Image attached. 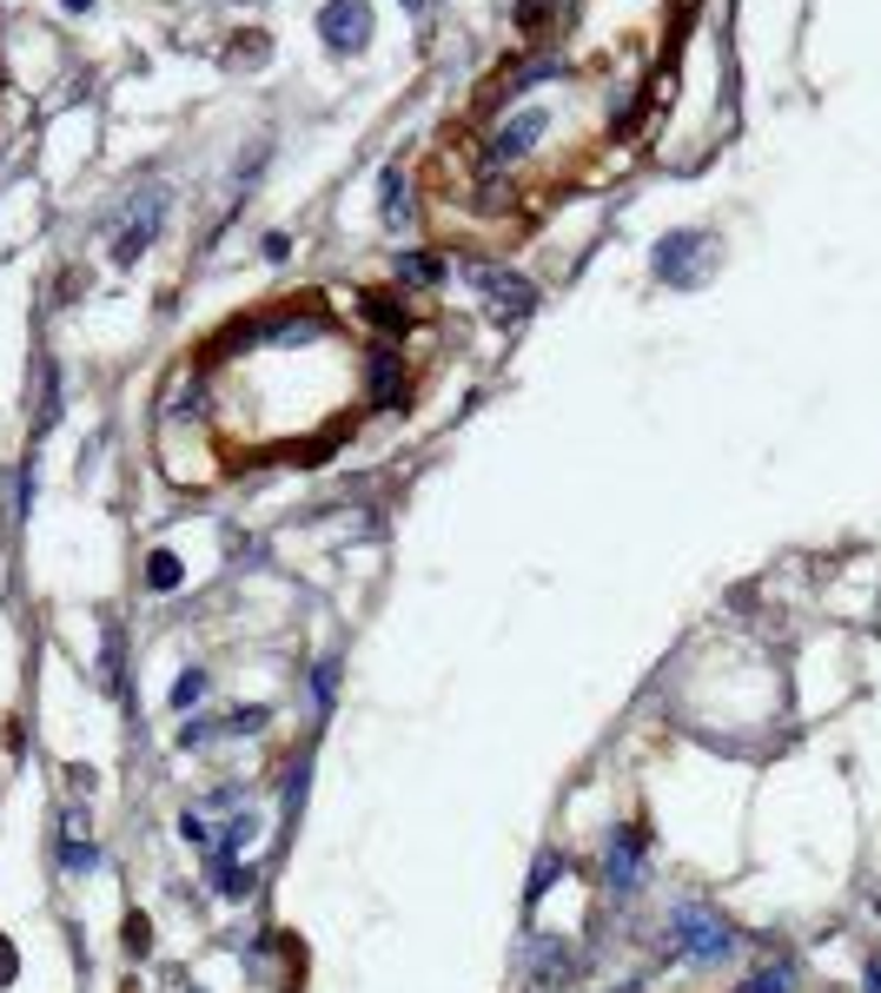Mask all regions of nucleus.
<instances>
[{
	"mask_svg": "<svg viewBox=\"0 0 881 993\" xmlns=\"http://www.w3.org/2000/svg\"><path fill=\"white\" fill-rule=\"evenodd\" d=\"M670 934H676V947L689 954V960H723V954H736V928L723 921V915H709V907H696V900H683L676 915H670Z\"/></svg>",
	"mask_w": 881,
	"mask_h": 993,
	"instance_id": "nucleus-1",
	"label": "nucleus"
},
{
	"mask_svg": "<svg viewBox=\"0 0 881 993\" xmlns=\"http://www.w3.org/2000/svg\"><path fill=\"white\" fill-rule=\"evenodd\" d=\"M167 225V186H152V193H133V206H126V225L113 232V266H133L146 245H152V232Z\"/></svg>",
	"mask_w": 881,
	"mask_h": 993,
	"instance_id": "nucleus-2",
	"label": "nucleus"
},
{
	"mask_svg": "<svg viewBox=\"0 0 881 993\" xmlns=\"http://www.w3.org/2000/svg\"><path fill=\"white\" fill-rule=\"evenodd\" d=\"M464 285L485 292L498 318H530V305H537V285L524 272H504V266H464Z\"/></svg>",
	"mask_w": 881,
	"mask_h": 993,
	"instance_id": "nucleus-3",
	"label": "nucleus"
},
{
	"mask_svg": "<svg viewBox=\"0 0 881 993\" xmlns=\"http://www.w3.org/2000/svg\"><path fill=\"white\" fill-rule=\"evenodd\" d=\"M657 279L670 285H702L709 279V232H670L657 245Z\"/></svg>",
	"mask_w": 881,
	"mask_h": 993,
	"instance_id": "nucleus-4",
	"label": "nucleus"
},
{
	"mask_svg": "<svg viewBox=\"0 0 881 993\" xmlns=\"http://www.w3.org/2000/svg\"><path fill=\"white\" fill-rule=\"evenodd\" d=\"M644 855H650L644 828H616L610 848H603V887L610 894H636V887H644Z\"/></svg>",
	"mask_w": 881,
	"mask_h": 993,
	"instance_id": "nucleus-5",
	"label": "nucleus"
},
{
	"mask_svg": "<svg viewBox=\"0 0 881 993\" xmlns=\"http://www.w3.org/2000/svg\"><path fill=\"white\" fill-rule=\"evenodd\" d=\"M318 34H326L332 53H358L371 40V8L365 0H332V8L318 14Z\"/></svg>",
	"mask_w": 881,
	"mask_h": 993,
	"instance_id": "nucleus-6",
	"label": "nucleus"
},
{
	"mask_svg": "<svg viewBox=\"0 0 881 993\" xmlns=\"http://www.w3.org/2000/svg\"><path fill=\"white\" fill-rule=\"evenodd\" d=\"M537 139H543V113L530 107V113H517V120H511V126L491 139V152H485V159H491V166H511V159H524Z\"/></svg>",
	"mask_w": 881,
	"mask_h": 993,
	"instance_id": "nucleus-7",
	"label": "nucleus"
},
{
	"mask_svg": "<svg viewBox=\"0 0 881 993\" xmlns=\"http://www.w3.org/2000/svg\"><path fill=\"white\" fill-rule=\"evenodd\" d=\"M100 683H107V696L126 689V636H120V623H100Z\"/></svg>",
	"mask_w": 881,
	"mask_h": 993,
	"instance_id": "nucleus-8",
	"label": "nucleus"
},
{
	"mask_svg": "<svg viewBox=\"0 0 881 993\" xmlns=\"http://www.w3.org/2000/svg\"><path fill=\"white\" fill-rule=\"evenodd\" d=\"M365 371H371V397H378L384 410H397V384H405V371H397V352H371Z\"/></svg>",
	"mask_w": 881,
	"mask_h": 993,
	"instance_id": "nucleus-9",
	"label": "nucleus"
},
{
	"mask_svg": "<svg viewBox=\"0 0 881 993\" xmlns=\"http://www.w3.org/2000/svg\"><path fill=\"white\" fill-rule=\"evenodd\" d=\"M180 584H186L180 556H173V550H152V556H146V590H159V597H167V590H180Z\"/></svg>",
	"mask_w": 881,
	"mask_h": 993,
	"instance_id": "nucleus-10",
	"label": "nucleus"
},
{
	"mask_svg": "<svg viewBox=\"0 0 881 993\" xmlns=\"http://www.w3.org/2000/svg\"><path fill=\"white\" fill-rule=\"evenodd\" d=\"M365 318H371L378 331H405V324H412V311L397 305L391 292H371V298H365Z\"/></svg>",
	"mask_w": 881,
	"mask_h": 993,
	"instance_id": "nucleus-11",
	"label": "nucleus"
},
{
	"mask_svg": "<svg viewBox=\"0 0 881 993\" xmlns=\"http://www.w3.org/2000/svg\"><path fill=\"white\" fill-rule=\"evenodd\" d=\"M788 986H795V967H788V960H769V967H762V973H749L736 993H788Z\"/></svg>",
	"mask_w": 881,
	"mask_h": 993,
	"instance_id": "nucleus-12",
	"label": "nucleus"
},
{
	"mask_svg": "<svg viewBox=\"0 0 881 993\" xmlns=\"http://www.w3.org/2000/svg\"><path fill=\"white\" fill-rule=\"evenodd\" d=\"M384 225H412V199H405V173H384Z\"/></svg>",
	"mask_w": 881,
	"mask_h": 993,
	"instance_id": "nucleus-13",
	"label": "nucleus"
},
{
	"mask_svg": "<svg viewBox=\"0 0 881 993\" xmlns=\"http://www.w3.org/2000/svg\"><path fill=\"white\" fill-rule=\"evenodd\" d=\"M397 279H405V285H438L444 266H438L431 253H405V259H397Z\"/></svg>",
	"mask_w": 881,
	"mask_h": 993,
	"instance_id": "nucleus-14",
	"label": "nucleus"
},
{
	"mask_svg": "<svg viewBox=\"0 0 881 993\" xmlns=\"http://www.w3.org/2000/svg\"><path fill=\"white\" fill-rule=\"evenodd\" d=\"M60 861H66V868H94V861H100V848H94V842H79V821H66V835H60Z\"/></svg>",
	"mask_w": 881,
	"mask_h": 993,
	"instance_id": "nucleus-15",
	"label": "nucleus"
},
{
	"mask_svg": "<svg viewBox=\"0 0 881 993\" xmlns=\"http://www.w3.org/2000/svg\"><path fill=\"white\" fill-rule=\"evenodd\" d=\"M332 689H339V670H332V662H318V670H311V683H305L311 715H326V709H332Z\"/></svg>",
	"mask_w": 881,
	"mask_h": 993,
	"instance_id": "nucleus-16",
	"label": "nucleus"
},
{
	"mask_svg": "<svg viewBox=\"0 0 881 993\" xmlns=\"http://www.w3.org/2000/svg\"><path fill=\"white\" fill-rule=\"evenodd\" d=\"M556 868H564V861H556V855H543V861H537V874H530V887H524V907H537V900L550 894V881H556Z\"/></svg>",
	"mask_w": 881,
	"mask_h": 993,
	"instance_id": "nucleus-17",
	"label": "nucleus"
},
{
	"mask_svg": "<svg viewBox=\"0 0 881 993\" xmlns=\"http://www.w3.org/2000/svg\"><path fill=\"white\" fill-rule=\"evenodd\" d=\"M199 696H206V670H186V676L173 683V709H193Z\"/></svg>",
	"mask_w": 881,
	"mask_h": 993,
	"instance_id": "nucleus-18",
	"label": "nucleus"
},
{
	"mask_svg": "<svg viewBox=\"0 0 881 993\" xmlns=\"http://www.w3.org/2000/svg\"><path fill=\"white\" fill-rule=\"evenodd\" d=\"M517 27H524V34H543V27H550V0H517Z\"/></svg>",
	"mask_w": 881,
	"mask_h": 993,
	"instance_id": "nucleus-19",
	"label": "nucleus"
},
{
	"mask_svg": "<svg viewBox=\"0 0 881 993\" xmlns=\"http://www.w3.org/2000/svg\"><path fill=\"white\" fill-rule=\"evenodd\" d=\"M212 728H225V735H253V728H266V709H232L225 722H212Z\"/></svg>",
	"mask_w": 881,
	"mask_h": 993,
	"instance_id": "nucleus-20",
	"label": "nucleus"
},
{
	"mask_svg": "<svg viewBox=\"0 0 881 993\" xmlns=\"http://www.w3.org/2000/svg\"><path fill=\"white\" fill-rule=\"evenodd\" d=\"M60 418V371L47 365V378H40V425H53Z\"/></svg>",
	"mask_w": 881,
	"mask_h": 993,
	"instance_id": "nucleus-21",
	"label": "nucleus"
},
{
	"mask_svg": "<svg viewBox=\"0 0 881 993\" xmlns=\"http://www.w3.org/2000/svg\"><path fill=\"white\" fill-rule=\"evenodd\" d=\"M21 980V954H14V941L0 934V986H14Z\"/></svg>",
	"mask_w": 881,
	"mask_h": 993,
	"instance_id": "nucleus-22",
	"label": "nucleus"
},
{
	"mask_svg": "<svg viewBox=\"0 0 881 993\" xmlns=\"http://www.w3.org/2000/svg\"><path fill=\"white\" fill-rule=\"evenodd\" d=\"M868 993H881V954L868 960Z\"/></svg>",
	"mask_w": 881,
	"mask_h": 993,
	"instance_id": "nucleus-23",
	"label": "nucleus"
},
{
	"mask_svg": "<svg viewBox=\"0 0 881 993\" xmlns=\"http://www.w3.org/2000/svg\"><path fill=\"white\" fill-rule=\"evenodd\" d=\"M66 8H73V14H79V8H94V0H66Z\"/></svg>",
	"mask_w": 881,
	"mask_h": 993,
	"instance_id": "nucleus-24",
	"label": "nucleus"
},
{
	"mask_svg": "<svg viewBox=\"0 0 881 993\" xmlns=\"http://www.w3.org/2000/svg\"><path fill=\"white\" fill-rule=\"evenodd\" d=\"M405 8H425V0H405Z\"/></svg>",
	"mask_w": 881,
	"mask_h": 993,
	"instance_id": "nucleus-25",
	"label": "nucleus"
},
{
	"mask_svg": "<svg viewBox=\"0 0 881 993\" xmlns=\"http://www.w3.org/2000/svg\"><path fill=\"white\" fill-rule=\"evenodd\" d=\"M623 993H629V986H623Z\"/></svg>",
	"mask_w": 881,
	"mask_h": 993,
	"instance_id": "nucleus-26",
	"label": "nucleus"
}]
</instances>
